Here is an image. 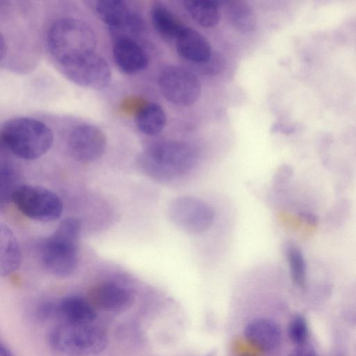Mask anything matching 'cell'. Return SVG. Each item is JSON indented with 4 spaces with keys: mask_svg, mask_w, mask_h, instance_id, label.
<instances>
[{
    "mask_svg": "<svg viewBox=\"0 0 356 356\" xmlns=\"http://www.w3.org/2000/svg\"><path fill=\"white\" fill-rule=\"evenodd\" d=\"M288 356H316V354L312 348L303 345L298 346Z\"/></svg>",
    "mask_w": 356,
    "mask_h": 356,
    "instance_id": "cell-25",
    "label": "cell"
},
{
    "mask_svg": "<svg viewBox=\"0 0 356 356\" xmlns=\"http://www.w3.org/2000/svg\"><path fill=\"white\" fill-rule=\"evenodd\" d=\"M21 250L13 231L5 224L0 225V274L8 276L18 269Z\"/></svg>",
    "mask_w": 356,
    "mask_h": 356,
    "instance_id": "cell-17",
    "label": "cell"
},
{
    "mask_svg": "<svg viewBox=\"0 0 356 356\" xmlns=\"http://www.w3.org/2000/svg\"><path fill=\"white\" fill-rule=\"evenodd\" d=\"M197 161L196 150L178 140H162L149 145L139 156L142 170L154 179L169 181L188 174Z\"/></svg>",
    "mask_w": 356,
    "mask_h": 356,
    "instance_id": "cell-1",
    "label": "cell"
},
{
    "mask_svg": "<svg viewBox=\"0 0 356 356\" xmlns=\"http://www.w3.org/2000/svg\"><path fill=\"white\" fill-rule=\"evenodd\" d=\"M0 356H15L10 348L3 343L0 345Z\"/></svg>",
    "mask_w": 356,
    "mask_h": 356,
    "instance_id": "cell-26",
    "label": "cell"
},
{
    "mask_svg": "<svg viewBox=\"0 0 356 356\" xmlns=\"http://www.w3.org/2000/svg\"><path fill=\"white\" fill-rule=\"evenodd\" d=\"M167 119L163 108L157 103L146 104L137 113L135 123L138 130L148 136L161 132L165 128Z\"/></svg>",
    "mask_w": 356,
    "mask_h": 356,
    "instance_id": "cell-20",
    "label": "cell"
},
{
    "mask_svg": "<svg viewBox=\"0 0 356 356\" xmlns=\"http://www.w3.org/2000/svg\"><path fill=\"white\" fill-rule=\"evenodd\" d=\"M58 67L72 82L88 88L102 89L111 78L108 63L96 51Z\"/></svg>",
    "mask_w": 356,
    "mask_h": 356,
    "instance_id": "cell-10",
    "label": "cell"
},
{
    "mask_svg": "<svg viewBox=\"0 0 356 356\" xmlns=\"http://www.w3.org/2000/svg\"><path fill=\"white\" fill-rule=\"evenodd\" d=\"M19 172L17 168L8 160L1 161L0 202L1 207L12 200L19 184Z\"/></svg>",
    "mask_w": 356,
    "mask_h": 356,
    "instance_id": "cell-22",
    "label": "cell"
},
{
    "mask_svg": "<svg viewBox=\"0 0 356 356\" xmlns=\"http://www.w3.org/2000/svg\"><path fill=\"white\" fill-rule=\"evenodd\" d=\"M56 310L66 323L90 324L96 318L92 305L79 296H69L63 298L56 305Z\"/></svg>",
    "mask_w": 356,
    "mask_h": 356,
    "instance_id": "cell-16",
    "label": "cell"
},
{
    "mask_svg": "<svg viewBox=\"0 0 356 356\" xmlns=\"http://www.w3.org/2000/svg\"><path fill=\"white\" fill-rule=\"evenodd\" d=\"M81 229L79 220L64 219L42 247V261L46 269L55 276L71 275L78 265L77 243Z\"/></svg>",
    "mask_w": 356,
    "mask_h": 356,
    "instance_id": "cell-4",
    "label": "cell"
},
{
    "mask_svg": "<svg viewBox=\"0 0 356 356\" xmlns=\"http://www.w3.org/2000/svg\"><path fill=\"white\" fill-rule=\"evenodd\" d=\"M67 145L70 155L76 161L89 163L97 160L104 153L106 139L98 127L80 124L69 134Z\"/></svg>",
    "mask_w": 356,
    "mask_h": 356,
    "instance_id": "cell-11",
    "label": "cell"
},
{
    "mask_svg": "<svg viewBox=\"0 0 356 356\" xmlns=\"http://www.w3.org/2000/svg\"><path fill=\"white\" fill-rule=\"evenodd\" d=\"M3 40V36L1 37V41H0V55H1V59L2 60L3 56H4V51H6V44Z\"/></svg>",
    "mask_w": 356,
    "mask_h": 356,
    "instance_id": "cell-27",
    "label": "cell"
},
{
    "mask_svg": "<svg viewBox=\"0 0 356 356\" xmlns=\"http://www.w3.org/2000/svg\"><path fill=\"white\" fill-rule=\"evenodd\" d=\"M3 146L16 156L33 160L51 147L54 134L44 123L36 119L19 117L4 123L0 134Z\"/></svg>",
    "mask_w": 356,
    "mask_h": 356,
    "instance_id": "cell-3",
    "label": "cell"
},
{
    "mask_svg": "<svg viewBox=\"0 0 356 356\" xmlns=\"http://www.w3.org/2000/svg\"><path fill=\"white\" fill-rule=\"evenodd\" d=\"M290 275L293 283L303 287L306 280V264L300 249L293 244H289L285 248Z\"/></svg>",
    "mask_w": 356,
    "mask_h": 356,
    "instance_id": "cell-23",
    "label": "cell"
},
{
    "mask_svg": "<svg viewBox=\"0 0 356 356\" xmlns=\"http://www.w3.org/2000/svg\"><path fill=\"white\" fill-rule=\"evenodd\" d=\"M184 6L191 18L202 26H215L220 19L218 1L185 0Z\"/></svg>",
    "mask_w": 356,
    "mask_h": 356,
    "instance_id": "cell-21",
    "label": "cell"
},
{
    "mask_svg": "<svg viewBox=\"0 0 356 356\" xmlns=\"http://www.w3.org/2000/svg\"><path fill=\"white\" fill-rule=\"evenodd\" d=\"M47 341L55 350L70 356H92L108 344L105 332L91 324L65 323L53 327Z\"/></svg>",
    "mask_w": 356,
    "mask_h": 356,
    "instance_id": "cell-5",
    "label": "cell"
},
{
    "mask_svg": "<svg viewBox=\"0 0 356 356\" xmlns=\"http://www.w3.org/2000/svg\"><path fill=\"white\" fill-rule=\"evenodd\" d=\"M290 340L298 346L305 345L308 337V327L305 318L300 314L295 315L288 325Z\"/></svg>",
    "mask_w": 356,
    "mask_h": 356,
    "instance_id": "cell-24",
    "label": "cell"
},
{
    "mask_svg": "<svg viewBox=\"0 0 356 356\" xmlns=\"http://www.w3.org/2000/svg\"><path fill=\"white\" fill-rule=\"evenodd\" d=\"M95 8L99 18L111 29L114 38H134L143 33L144 21L137 10L124 1L102 0L96 2Z\"/></svg>",
    "mask_w": 356,
    "mask_h": 356,
    "instance_id": "cell-9",
    "label": "cell"
},
{
    "mask_svg": "<svg viewBox=\"0 0 356 356\" xmlns=\"http://www.w3.org/2000/svg\"><path fill=\"white\" fill-rule=\"evenodd\" d=\"M151 21L157 33L163 39L175 40L185 26L162 3H154L150 10Z\"/></svg>",
    "mask_w": 356,
    "mask_h": 356,
    "instance_id": "cell-19",
    "label": "cell"
},
{
    "mask_svg": "<svg viewBox=\"0 0 356 356\" xmlns=\"http://www.w3.org/2000/svg\"><path fill=\"white\" fill-rule=\"evenodd\" d=\"M168 216L177 228L191 235L207 232L216 218L215 211L209 204L192 195H181L172 200Z\"/></svg>",
    "mask_w": 356,
    "mask_h": 356,
    "instance_id": "cell-7",
    "label": "cell"
},
{
    "mask_svg": "<svg viewBox=\"0 0 356 356\" xmlns=\"http://www.w3.org/2000/svg\"><path fill=\"white\" fill-rule=\"evenodd\" d=\"M159 86L163 96L171 104L189 106L199 99L202 85L191 71L178 65H168L159 75Z\"/></svg>",
    "mask_w": 356,
    "mask_h": 356,
    "instance_id": "cell-8",
    "label": "cell"
},
{
    "mask_svg": "<svg viewBox=\"0 0 356 356\" xmlns=\"http://www.w3.org/2000/svg\"><path fill=\"white\" fill-rule=\"evenodd\" d=\"M26 217L40 222L54 221L61 216L63 202L54 191L40 186L20 185L11 200Z\"/></svg>",
    "mask_w": 356,
    "mask_h": 356,
    "instance_id": "cell-6",
    "label": "cell"
},
{
    "mask_svg": "<svg viewBox=\"0 0 356 356\" xmlns=\"http://www.w3.org/2000/svg\"><path fill=\"white\" fill-rule=\"evenodd\" d=\"M222 3L229 22L233 27L242 33H250L257 28L255 13L248 3L243 0L223 1Z\"/></svg>",
    "mask_w": 356,
    "mask_h": 356,
    "instance_id": "cell-18",
    "label": "cell"
},
{
    "mask_svg": "<svg viewBox=\"0 0 356 356\" xmlns=\"http://www.w3.org/2000/svg\"><path fill=\"white\" fill-rule=\"evenodd\" d=\"M92 302L99 308L108 312H123L134 302V293L127 288L113 282H104L91 291Z\"/></svg>",
    "mask_w": 356,
    "mask_h": 356,
    "instance_id": "cell-13",
    "label": "cell"
},
{
    "mask_svg": "<svg viewBox=\"0 0 356 356\" xmlns=\"http://www.w3.org/2000/svg\"><path fill=\"white\" fill-rule=\"evenodd\" d=\"M175 40L177 53L186 60L197 64L210 60L211 45L199 31L184 26Z\"/></svg>",
    "mask_w": 356,
    "mask_h": 356,
    "instance_id": "cell-14",
    "label": "cell"
},
{
    "mask_svg": "<svg viewBox=\"0 0 356 356\" xmlns=\"http://www.w3.org/2000/svg\"><path fill=\"white\" fill-rule=\"evenodd\" d=\"M243 334L250 344L265 351L276 348L282 339L280 325L274 321L266 318L250 321L245 325Z\"/></svg>",
    "mask_w": 356,
    "mask_h": 356,
    "instance_id": "cell-15",
    "label": "cell"
},
{
    "mask_svg": "<svg viewBox=\"0 0 356 356\" xmlns=\"http://www.w3.org/2000/svg\"><path fill=\"white\" fill-rule=\"evenodd\" d=\"M113 56L116 65L124 72L132 74L145 70L149 63L147 54L134 38H114Z\"/></svg>",
    "mask_w": 356,
    "mask_h": 356,
    "instance_id": "cell-12",
    "label": "cell"
},
{
    "mask_svg": "<svg viewBox=\"0 0 356 356\" xmlns=\"http://www.w3.org/2000/svg\"><path fill=\"white\" fill-rule=\"evenodd\" d=\"M92 29L81 20L64 17L54 21L47 34L48 50L58 66L95 52Z\"/></svg>",
    "mask_w": 356,
    "mask_h": 356,
    "instance_id": "cell-2",
    "label": "cell"
}]
</instances>
